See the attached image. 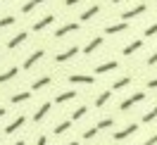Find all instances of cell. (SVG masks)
<instances>
[{
    "label": "cell",
    "instance_id": "4316f807",
    "mask_svg": "<svg viewBox=\"0 0 157 145\" xmlns=\"http://www.w3.org/2000/svg\"><path fill=\"white\" fill-rule=\"evenodd\" d=\"M69 128H71V121H69V119H67V121H59V124L55 126V135H62V133H67Z\"/></svg>",
    "mask_w": 157,
    "mask_h": 145
},
{
    "label": "cell",
    "instance_id": "1f68e13d",
    "mask_svg": "<svg viewBox=\"0 0 157 145\" xmlns=\"http://www.w3.org/2000/svg\"><path fill=\"white\" fill-rule=\"evenodd\" d=\"M140 145H157V133H152V135L145 140V143H140Z\"/></svg>",
    "mask_w": 157,
    "mask_h": 145
},
{
    "label": "cell",
    "instance_id": "277c9868",
    "mask_svg": "<svg viewBox=\"0 0 157 145\" xmlns=\"http://www.w3.org/2000/svg\"><path fill=\"white\" fill-rule=\"evenodd\" d=\"M76 55H78V48H76V45H71V48L57 52V55H55V62H57V64H62V62H69V59L76 57Z\"/></svg>",
    "mask_w": 157,
    "mask_h": 145
},
{
    "label": "cell",
    "instance_id": "d590c367",
    "mask_svg": "<svg viewBox=\"0 0 157 145\" xmlns=\"http://www.w3.org/2000/svg\"><path fill=\"white\" fill-rule=\"evenodd\" d=\"M5 112H7V109H5V107H0V119L5 116Z\"/></svg>",
    "mask_w": 157,
    "mask_h": 145
},
{
    "label": "cell",
    "instance_id": "8fae6325",
    "mask_svg": "<svg viewBox=\"0 0 157 145\" xmlns=\"http://www.w3.org/2000/svg\"><path fill=\"white\" fill-rule=\"evenodd\" d=\"M52 21H55V14H45V17H43V19H38L33 26H31V29H33V31H43V29H48Z\"/></svg>",
    "mask_w": 157,
    "mask_h": 145
},
{
    "label": "cell",
    "instance_id": "44dd1931",
    "mask_svg": "<svg viewBox=\"0 0 157 145\" xmlns=\"http://www.w3.org/2000/svg\"><path fill=\"white\" fill-rule=\"evenodd\" d=\"M109 97H112V90H102V93L95 97V107H105L109 102Z\"/></svg>",
    "mask_w": 157,
    "mask_h": 145
},
{
    "label": "cell",
    "instance_id": "836d02e7",
    "mask_svg": "<svg viewBox=\"0 0 157 145\" xmlns=\"http://www.w3.org/2000/svg\"><path fill=\"white\" fill-rule=\"evenodd\" d=\"M147 88H150V90H155V88H157V78H150V81H147Z\"/></svg>",
    "mask_w": 157,
    "mask_h": 145
},
{
    "label": "cell",
    "instance_id": "d6a6232c",
    "mask_svg": "<svg viewBox=\"0 0 157 145\" xmlns=\"http://www.w3.org/2000/svg\"><path fill=\"white\" fill-rule=\"evenodd\" d=\"M36 145H48V135H38V140H36Z\"/></svg>",
    "mask_w": 157,
    "mask_h": 145
},
{
    "label": "cell",
    "instance_id": "d4e9b609",
    "mask_svg": "<svg viewBox=\"0 0 157 145\" xmlns=\"http://www.w3.org/2000/svg\"><path fill=\"white\" fill-rule=\"evenodd\" d=\"M95 126H98V131H107V128H112V126H114V119H112V116H107V119H100Z\"/></svg>",
    "mask_w": 157,
    "mask_h": 145
},
{
    "label": "cell",
    "instance_id": "8992f818",
    "mask_svg": "<svg viewBox=\"0 0 157 145\" xmlns=\"http://www.w3.org/2000/svg\"><path fill=\"white\" fill-rule=\"evenodd\" d=\"M67 81L69 83H83V86H93L95 83V78L90 76V74H71Z\"/></svg>",
    "mask_w": 157,
    "mask_h": 145
},
{
    "label": "cell",
    "instance_id": "cb8c5ba5",
    "mask_svg": "<svg viewBox=\"0 0 157 145\" xmlns=\"http://www.w3.org/2000/svg\"><path fill=\"white\" fill-rule=\"evenodd\" d=\"M40 2H45V0H29V2H24V5H21V12H24V14H29V12H33V7H38Z\"/></svg>",
    "mask_w": 157,
    "mask_h": 145
},
{
    "label": "cell",
    "instance_id": "ba28073f",
    "mask_svg": "<svg viewBox=\"0 0 157 145\" xmlns=\"http://www.w3.org/2000/svg\"><path fill=\"white\" fill-rule=\"evenodd\" d=\"M124 31H128V21H117V24H109V26H105V33H107V36L124 33Z\"/></svg>",
    "mask_w": 157,
    "mask_h": 145
},
{
    "label": "cell",
    "instance_id": "7402d4cb",
    "mask_svg": "<svg viewBox=\"0 0 157 145\" xmlns=\"http://www.w3.org/2000/svg\"><path fill=\"white\" fill-rule=\"evenodd\" d=\"M128 83H131V76H121V78H117V81L112 83V90H124Z\"/></svg>",
    "mask_w": 157,
    "mask_h": 145
},
{
    "label": "cell",
    "instance_id": "8d00e7d4",
    "mask_svg": "<svg viewBox=\"0 0 157 145\" xmlns=\"http://www.w3.org/2000/svg\"><path fill=\"white\" fill-rule=\"evenodd\" d=\"M14 145H26V140H17V143H14Z\"/></svg>",
    "mask_w": 157,
    "mask_h": 145
},
{
    "label": "cell",
    "instance_id": "9a60e30c",
    "mask_svg": "<svg viewBox=\"0 0 157 145\" xmlns=\"http://www.w3.org/2000/svg\"><path fill=\"white\" fill-rule=\"evenodd\" d=\"M26 38H29V33H26V31H21V33H17L14 38H10V40H7V48H10V50H14L17 45H21V43H24Z\"/></svg>",
    "mask_w": 157,
    "mask_h": 145
},
{
    "label": "cell",
    "instance_id": "4fadbf2b",
    "mask_svg": "<svg viewBox=\"0 0 157 145\" xmlns=\"http://www.w3.org/2000/svg\"><path fill=\"white\" fill-rule=\"evenodd\" d=\"M74 97H76V90H62V93H57V97H55V105H64V102L74 100Z\"/></svg>",
    "mask_w": 157,
    "mask_h": 145
},
{
    "label": "cell",
    "instance_id": "7a4b0ae2",
    "mask_svg": "<svg viewBox=\"0 0 157 145\" xmlns=\"http://www.w3.org/2000/svg\"><path fill=\"white\" fill-rule=\"evenodd\" d=\"M145 10H147L145 2H138L136 7H131V10H124V12H121V21H128V19H133V17H140Z\"/></svg>",
    "mask_w": 157,
    "mask_h": 145
},
{
    "label": "cell",
    "instance_id": "3957f363",
    "mask_svg": "<svg viewBox=\"0 0 157 145\" xmlns=\"http://www.w3.org/2000/svg\"><path fill=\"white\" fill-rule=\"evenodd\" d=\"M138 131V124H128V126H124V128H119V131H114V135H112V138H114V140H126V138H131V135L136 133Z\"/></svg>",
    "mask_w": 157,
    "mask_h": 145
},
{
    "label": "cell",
    "instance_id": "f1b7e54d",
    "mask_svg": "<svg viewBox=\"0 0 157 145\" xmlns=\"http://www.w3.org/2000/svg\"><path fill=\"white\" fill-rule=\"evenodd\" d=\"M95 133H98V126H93V128H86V131H83V138H86V140H90V138H95Z\"/></svg>",
    "mask_w": 157,
    "mask_h": 145
},
{
    "label": "cell",
    "instance_id": "ffe728a7",
    "mask_svg": "<svg viewBox=\"0 0 157 145\" xmlns=\"http://www.w3.org/2000/svg\"><path fill=\"white\" fill-rule=\"evenodd\" d=\"M17 74H19V69H17V67H10L7 71H2V74H0V83H7V81H12Z\"/></svg>",
    "mask_w": 157,
    "mask_h": 145
},
{
    "label": "cell",
    "instance_id": "e575fe53",
    "mask_svg": "<svg viewBox=\"0 0 157 145\" xmlns=\"http://www.w3.org/2000/svg\"><path fill=\"white\" fill-rule=\"evenodd\" d=\"M76 2H78V0H64V5H67V7H74Z\"/></svg>",
    "mask_w": 157,
    "mask_h": 145
},
{
    "label": "cell",
    "instance_id": "f35d334b",
    "mask_svg": "<svg viewBox=\"0 0 157 145\" xmlns=\"http://www.w3.org/2000/svg\"><path fill=\"white\" fill-rule=\"evenodd\" d=\"M112 2H114V5H119V2H124V0H112Z\"/></svg>",
    "mask_w": 157,
    "mask_h": 145
},
{
    "label": "cell",
    "instance_id": "74e56055",
    "mask_svg": "<svg viewBox=\"0 0 157 145\" xmlns=\"http://www.w3.org/2000/svg\"><path fill=\"white\" fill-rule=\"evenodd\" d=\"M67 145H81V143H78V140H71V143H67Z\"/></svg>",
    "mask_w": 157,
    "mask_h": 145
},
{
    "label": "cell",
    "instance_id": "2e32d148",
    "mask_svg": "<svg viewBox=\"0 0 157 145\" xmlns=\"http://www.w3.org/2000/svg\"><path fill=\"white\" fill-rule=\"evenodd\" d=\"M100 45H102V36H95V38H93V40L88 43V45L83 48V55H93V52H95V50H98Z\"/></svg>",
    "mask_w": 157,
    "mask_h": 145
},
{
    "label": "cell",
    "instance_id": "f546056e",
    "mask_svg": "<svg viewBox=\"0 0 157 145\" xmlns=\"http://www.w3.org/2000/svg\"><path fill=\"white\" fill-rule=\"evenodd\" d=\"M150 36H157V21H155V24H150V26L145 29V38H150Z\"/></svg>",
    "mask_w": 157,
    "mask_h": 145
},
{
    "label": "cell",
    "instance_id": "484cf974",
    "mask_svg": "<svg viewBox=\"0 0 157 145\" xmlns=\"http://www.w3.org/2000/svg\"><path fill=\"white\" fill-rule=\"evenodd\" d=\"M155 119H157V105L152 107L150 112H145V114H143V119H140V124H150V121H155Z\"/></svg>",
    "mask_w": 157,
    "mask_h": 145
},
{
    "label": "cell",
    "instance_id": "6da1fadb",
    "mask_svg": "<svg viewBox=\"0 0 157 145\" xmlns=\"http://www.w3.org/2000/svg\"><path fill=\"white\" fill-rule=\"evenodd\" d=\"M143 100H145V93H143V90H136L133 95L124 97V100L119 102V109H121V112H126V109H131L133 105H138V102H143Z\"/></svg>",
    "mask_w": 157,
    "mask_h": 145
},
{
    "label": "cell",
    "instance_id": "e0dca14e",
    "mask_svg": "<svg viewBox=\"0 0 157 145\" xmlns=\"http://www.w3.org/2000/svg\"><path fill=\"white\" fill-rule=\"evenodd\" d=\"M50 83H52L50 76H40V78H36V81L31 83V90H43V88H48Z\"/></svg>",
    "mask_w": 157,
    "mask_h": 145
},
{
    "label": "cell",
    "instance_id": "603a6c76",
    "mask_svg": "<svg viewBox=\"0 0 157 145\" xmlns=\"http://www.w3.org/2000/svg\"><path fill=\"white\" fill-rule=\"evenodd\" d=\"M88 114V107L86 105H78L74 112H71V121H76V119H83V116Z\"/></svg>",
    "mask_w": 157,
    "mask_h": 145
},
{
    "label": "cell",
    "instance_id": "30bf717a",
    "mask_svg": "<svg viewBox=\"0 0 157 145\" xmlns=\"http://www.w3.org/2000/svg\"><path fill=\"white\" fill-rule=\"evenodd\" d=\"M43 57H45V50H36V52H31L29 57L24 59V69H31L38 59H43Z\"/></svg>",
    "mask_w": 157,
    "mask_h": 145
},
{
    "label": "cell",
    "instance_id": "7c38bea8",
    "mask_svg": "<svg viewBox=\"0 0 157 145\" xmlns=\"http://www.w3.org/2000/svg\"><path fill=\"white\" fill-rule=\"evenodd\" d=\"M50 107H52V102H43V105L36 109V114H33V121L38 124V121H43L45 116H48V112H50Z\"/></svg>",
    "mask_w": 157,
    "mask_h": 145
},
{
    "label": "cell",
    "instance_id": "52a82bcc",
    "mask_svg": "<svg viewBox=\"0 0 157 145\" xmlns=\"http://www.w3.org/2000/svg\"><path fill=\"white\" fill-rule=\"evenodd\" d=\"M119 67L117 59H107V62H100L98 67H95V74H109V71H114Z\"/></svg>",
    "mask_w": 157,
    "mask_h": 145
},
{
    "label": "cell",
    "instance_id": "83f0119b",
    "mask_svg": "<svg viewBox=\"0 0 157 145\" xmlns=\"http://www.w3.org/2000/svg\"><path fill=\"white\" fill-rule=\"evenodd\" d=\"M12 24H14V17H12V14H7V17H2V19H0V29H5V26H12Z\"/></svg>",
    "mask_w": 157,
    "mask_h": 145
},
{
    "label": "cell",
    "instance_id": "5b68a950",
    "mask_svg": "<svg viewBox=\"0 0 157 145\" xmlns=\"http://www.w3.org/2000/svg\"><path fill=\"white\" fill-rule=\"evenodd\" d=\"M74 31H78V24L76 21H67V24H62L59 29H55V38H64L67 33H74Z\"/></svg>",
    "mask_w": 157,
    "mask_h": 145
},
{
    "label": "cell",
    "instance_id": "4dcf8cb0",
    "mask_svg": "<svg viewBox=\"0 0 157 145\" xmlns=\"http://www.w3.org/2000/svg\"><path fill=\"white\" fill-rule=\"evenodd\" d=\"M155 64H157V50L150 55V57H147V67H155Z\"/></svg>",
    "mask_w": 157,
    "mask_h": 145
},
{
    "label": "cell",
    "instance_id": "5bb4252c",
    "mask_svg": "<svg viewBox=\"0 0 157 145\" xmlns=\"http://www.w3.org/2000/svg\"><path fill=\"white\" fill-rule=\"evenodd\" d=\"M31 100V90H21V93H14V95L10 97L12 105H19V102H29Z\"/></svg>",
    "mask_w": 157,
    "mask_h": 145
},
{
    "label": "cell",
    "instance_id": "9c48e42d",
    "mask_svg": "<svg viewBox=\"0 0 157 145\" xmlns=\"http://www.w3.org/2000/svg\"><path fill=\"white\" fill-rule=\"evenodd\" d=\"M138 50H143V40H140V38H138V40H131L126 48H121V55H124V57H131V55L138 52Z\"/></svg>",
    "mask_w": 157,
    "mask_h": 145
},
{
    "label": "cell",
    "instance_id": "ac0fdd59",
    "mask_svg": "<svg viewBox=\"0 0 157 145\" xmlns=\"http://www.w3.org/2000/svg\"><path fill=\"white\" fill-rule=\"evenodd\" d=\"M24 124H26V116H17V119H14L12 124L5 126V133H14V131H17V128H21Z\"/></svg>",
    "mask_w": 157,
    "mask_h": 145
},
{
    "label": "cell",
    "instance_id": "d6986e66",
    "mask_svg": "<svg viewBox=\"0 0 157 145\" xmlns=\"http://www.w3.org/2000/svg\"><path fill=\"white\" fill-rule=\"evenodd\" d=\"M98 12H100V5H90L88 10H83V12H81V21H88V19H93V17L98 14Z\"/></svg>",
    "mask_w": 157,
    "mask_h": 145
}]
</instances>
